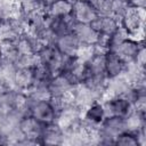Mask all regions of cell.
Returning a JSON list of instances; mask_svg holds the SVG:
<instances>
[{
    "label": "cell",
    "instance_id": "7",
    "mask_svg": "<svg viewBox=\"0 0 146 146\" xmlns=\"http://www.w3.org/2000/svg\"><path fill=\"white\" fill-rule=\"evenodd\" d=\"M144 46V41L136 40L132 38H128L114 48L110 49V51L114 52L117 57H120L125 64L132 63L136 59V56L139 51V49Z\"/></svg>",
    "mask_w": 146,
    "mask_h": 146
},
{
    "label": "cell",
    "instance_id": "24",
    "mask_svg": "<svg viewBox=\"0 0 146 146\" xmlns=\"http://www.w3.org/2000/svg\"><path fill=\"white\" fill-rule=\"evenodd\" d=\"M130 3L125 0H113L111 8H110V15H112L113 17H115L116 19L121 21L122 16L125 14V11L129 9Z\"/></svg>",
    "mask_w": 146,
    "mask_h": 146
},
{
    "label": "cell",
    "instance_id": "30",
    "mask_svg": "<svg viewBox=\"0 0 146 146\" xmlns=\"http://www.w3.org/2000/svg\"><path fill=\"white\" fill-rule=\"evenodd\" d=\"M42 1H43V3H44L47 7H48V6H50L51 3H54L55 1H57V0H42Z\"/></svg>",
    "mask_w": 146,
    "mask_h": 146
},
{
    "label": "cell",
    "instance_id": "26",
    "mask_svg": "<svg viewBox=\"0 0 146 146\" xmlns=\"http://www.w3.org/2000/svg\"><path fill=\"white\" fill-rule=\"evenodd\" d=\"M128 38H130L129 36V33L120 24V26L115 30V32L110 35V47H108V50L112 49V48H114L115 46H117L119 43H121L122 41H124Z\"/></svg>",
    "mask_w": 146,
    "mask_h": 146
},
{
    "label": "cell",
    "instance_id": "29",
    "mask_svg": "<svg viewBox=\"0 0 146 146\" xmlns=\"http://www.w3.org/2000/svg\"><path fill=\"white\" fill-rule=\"evenodd\" d=\"M145 5H146V0H131L130 1V6L131 7H136V8L145 9Z\"/></svg>",
    "mask_w": 146,
    "mask_h": 146
},
{
    "label": "cell",
    "instance_id": "11",
    "mask_svg": "<svg viewBox=\"0 0 146 146\" xmlns=\"http://www.w3.org/2000/svg\"><path fill=\"white\" fill-rule=\"evenodd\" d=\"M70 99L73 104H75L78 107H80L83 111L95 100H100L95 95V92L90 88H88L84 83L74 84V87L70 94Z\"/></svg>",
    "mask_w": 146,
    "mask_h": 146
},
{
    "label": "cell",
    "instance_id": "17",
    "mask_svg": "<svg viewBox=\"0 0 146 146\" xmlns=\"http://www.w3.org/2000/svg\"><path fill=\"white\" fill-rule=\"evenodd\" d=\"M125 66L127 64L120 57H117L114 52L108 50L105 54V73L108 79L123 74Z\"/></svg>",
    "mask_w": 146,
    "mask_h": 146
},
{
    "label": "cell",
    "instance_id": "3",
    "mask_svg": "<svg viewBox=\"0 0 146 146\" xmlns=\"http://www.w3.org/2000/svg\"><path fill=\"white\" fill-rule=\"evenodd\" d=\"M100 100L103 104L105 117L119 116L127 119L135 111L133 104L122 96H108Z\"/></svg>",
    "mask_w": 146,
    "mask_h": 146
},
{
    "label": "cell",
    "instance_id": "1",
    "mask_svg": "<svg viewBox=\"0 0 146 146\" xmlns=\"http://www.w3.org/2000/svg\"><path fill=\"white\" fill-rule=\"evenodd\" d=\"M144 23H145V9L136 8L131 6L129 7V9L125 11V14L122 16L120 21L121 26L129 33V36L136 40H139L138 36L143 39Z\"/></svg>",
    "mask_w": 146,
    "mask_h": 146
},
{
    "label": "cell",
    "instance_id": "9",
    "mask_svg": "<svg viewBox=\"0 0 146 146\" xmlns=\"http://www.w3.org/2000/svg\"><path fill=\"white\" fill-rule=\"evenodd\" d=\"M43 128H44V123L40 122L32 115H25L18 122V129H19L21 133L25 138L40 141L41 145H43L42 140H41Z\"/></svg>",
    "mask_w": 146,
    "mask_h": 146
},
{
    "label": "cell",
    "instance_id": "32",
    "mask_svg": "<svg viewBox=\"0 0 146 146\" xmlns=\"http://www.w3.org/2000/svg\"><path fill=\"white\" fill-rule=\"evenodd\" d=\"M1 59H2V58H1V54H0V62H1Z\"/></svg>",
    "mask_w": 146,
    "mask_h": 146
},
{
    "label": "cell",
    "instance_id": "4",
    "mask_svg": "<svg viewBox=\"0 0 146 146\" xmlns=\"http://www.w3.org/2000/svg\"><path fill=\"white\" fill-rule=\"evenodd\" d=\"M82 114H83V110L78 107L71 100H67L58 110V112L56 114L55 122L63 130H65V129L74 127V125H78L81 122Z\"/></svg>",
    "mask_w": 146,
    "mask_h": 146
},
{
    "label": "cell",
    "instance_id": "8",
    "mask_svg": "<svg viewBox=\"0 0 146 146\" xmlns=\"http://www.w3.org/2000/svg\"><path fill=\"white\" fill-rule=\"evenodd\" d=\"M48 87L51 98H70V94L74 87V83L60 72L51 76L48 82Z\"/></svg>",
    "mask_w": 146,
    "mask_h": 146
},
{
    "label": "cell",
    "instance_id": "21",
    "mask_svg": "<svg viewBox=\"0 0 146 146\" xmlns=\"http://www.w3.org/2000/svg\"><path fill=\"white\" fill-rule=\"evenodd\" d=\"M73 0H57L47 8V14L54 17H64L71 15Z\"/></svg>",
    "mask_w": 146,
    "mask_h": 146
},
{
    "label": "cell",
    "instance_id": "13",
    "mask_svg": "<svg viewBox=\"0 0 146 146\" xmlns=\"http://www.w3.org/2000/svg\"><path fill=\"white\" fill-rule=\"evenodd\" d=\"M57 49L66 57H76L78 50L81 46L80 41L73 32L59 35L55 42Z\"/></svg>",
    "mask_w": 146,
    "mask_h": 146
},
{
    "label": "cell",
    "instance_id": "18",
    "mask_svg": "<svg viewBox=\"0 0 146 146\" xmlns=\"http://www.w3.org/2000/svg\"><path fill=\"white\" fill-rule=\"evenodd\" d=\"M25 94L32 100H50L51 98L48 82L43 81H35L33 86L25 91Z\"/></svg>",
    "mask_w": 146,
    "mask_h": 146
},
{
    "label": "cell",
    "instance_id": "28",
    "mask_svg": "<svg viewBox=\"0 0 146 146\" xmlns=\"http://www.w3.org/2000/svg\"><path fill=\"white\" fill-rule=\"evenodd\" d=\"M135 63H136V65H138L140 68L145 70V46H143V47L139 49V51H138V54H137V56H136Z\"/></svg>",
    "mask_w": 146,
    "mask_h": 146
},
{
    "label": "cell",
    "instance_id": "31",
    "mask_svg": "<svg viewBox=\"0 0 146 146\" xmlns=\"http://www.w3.org/2000/svg\"><path fill=\"white\" fill-rule=\"evenodd\" d=\"M125 1H128V2H129V3H130V1H131V0H125Z\"/></svg>",
    "mask_w": 146,
    "mask_h": 146
},
{
    "label": "cell",
    "instance_id": "19",
    "mask_svg": "<svg viewBox=\"0 0 146 146\" xmlns=\"http://www.w3.org/2000/svg\"><path fill=\"white\" fill-rule=\"evenodd\" d=\"M16 65L13 62L3 60L0 62V82L8 86L11 89H15V74H16Z\"/></svg>",
    "mask_w": 146,
    "mask_h": 146
},
{
    "label": "cell",
    "instance_id": "23",
    "mask_svg": "<svg viewBox=\"0 0 146 146\" xmlns=\"http://www.w3.org/2000/svg\"><path fill=\"white\" fill-rule=\"evenodd\" d=\"M114 145H117V146H139L136 133L132 131H129V130L120 133L115 138Z\"/></svg>",
    "mask_w": 146,
    "mask_h": 146
},
{
    "label": "cell",
    "instance_id": "15",
    "mask_svg": "<svg viewBox=\"0 0 146 146\" xmlns=\"http://www.w3.org/2000/svg\"><path fill=\"white\" fill-rule=\"evenodd\" d=\"M35 67V66H34ZM34 67H21L16 70L15 74V89L25 92L35 82Z\"/></svg>",
    "mask_w": 146,
    "mask_h": 146
},
{
    "label": "cell",
    "instance_id": "16",
    "mask_svg": "<svg viewBox=\"0 0 146 146\" xmlns=\"http://www.w3.org/2000/svg\"><path fill=\"white\" fill-rule=\"evenodd\" d=\"M41 140H42V144H46V145H63L64 131L56 122L47 123L44 124Z\"/></svg>",
    "mask_w": 146,
    "mask_h": 146
},
{
    "label": "cell",
    "instance_id": "22",
    "mask_svg": "<svg viewBox=\"0 0 146 146\" xmlns=\"http://www.w3.org/2000/svg\"><path fill=\"white\" fill-rule=\"evenodd\" d=\"M0 54L3 60L15 63L19 56L16 41H0Z\"/></svg>",
    "mask_w": 146,
    "mask_h": 146
},
{
    "label": "cell",
    "instance_id": "20",
    "mask_svg": "<svg viewBox=\"0 0 146 146\" xmlns=\"http://www.w3.org/2000/svg\"><path fill=\"white\" fill-rule=\"evenodd\" d=\"M17 8L23 15H31L36 13H46L47 6L42 0H17Z\"/></svg>",
    "mask_w": 146,
    "mask_h": 146
},
{
    "label": "cell",
    "instance_id": "6",
    "mask_svg": "<svg viewBox=\"0 0 146 146\" xmlns=\"http://www.w3.org/2000/svg\"><path fill=\"white\" fill-rule=\"evenodd\" d=\"M29 110L30 115L44 124L55 122L56 110L54 108L50 100H32L29 98Z\"/></svg>",
    "mask_w": 146,
    "mask_h": 146
},
{
    "label": "cell",
    "instance_id": "2",
    "mask_svg": "<svg viewBox=\"0 0 146 146\" xmlns=\"http://www.w3.org/2000/svg\"><path fill=\"white\" fill-rule=\"evenodd\" d=\"M36 54L40 64L43 65L52 76L62 72L66 56H64L55 44H44Z\"/></svg>",
    "mask_w": 146,
    "mask_h": 146
},
{
    "label": "cell",
    "instance_id": "14",
    "mask_svg": "<svg viewBox=\"0 0 146 146\" xmlns=\"http://www.w3.org/2000/svg\"><path fill=\"white\" fill-rule=\"evenodd\" d=\"M73 33L75 34L81 44L95 46L99 39V33L96 32L90 24L76 23L73 29Z\"/></svg>",
    "mask_w": 146,
    "mask_h": 146
},
{
    "label": "cell",
    "instance_id": "25",
    "mask_svg": "<svg viewBox=\"0 0 146 146\" xmlns=\"http://www.w3.org/2000/svg\"><path fill=\"white\" fill-rule=\"evenodd\" d=\"M40 64L38 54H30V55H19L15 62L17 68L21 67H34Z\"/></svg>",
    "mask_w": 146,
    "mask_h": 146
},
{
    "label": "cell",
    "instance_id": "12",
    "mask_svg": "<svg viewBox=\"0 0 146 146\" xmlns=\"http://www.w3.org/2000/svg\"><path fill=\"white\" fill-rule=\"evenodd\" d=\"M90 25L92 29L103 35H111L115 32V30L120 26V21L113 17L110 14H99L91 23Z\"/></svg>",
    "mask_w": 146,
    "mask_h": 146
},
{
    "label": "cell",
    "instance_id": "27",
    "mask_svg": "<svg viewBox=\"0 0 146 146\" xmlns=\"http://www.w3.org/2000/svg\"><path fill=\"white\" fill-rule=\"evenodd\" d=\"M94 8L98 11V14H108L110 8L113 0H88Z\"/></svg>",
    "mask_w": 146,
    "mask_h": 146
},
{
    "label": "cell",
    "instance_id": "10",
    "mask_svg": "<svg viewBox=\"0 0 146 146\" xmlns=\"http://www.w3.org/2000/svg\"><path fill=\"white\" fill-rule=\"evenodd\" d=\"M71 15L76 23L90 24L99 14L88 0H73Z\"/></svg>",
    "mask_w": 146,
    "mask_h": 146
},
{
    "label": "cell",
    "instance_id": "5",
    "mask_svg": "<svg viewBox=\"0 0 146 146\" xmlns=\"http://www.w3.org/2000/svg\"><path fill=\"white\" fill-rule=\"evenodd\" d=\"M104 119H105V115H104L102 100H95L83 111L81 124L90 133L98 129L99 124Z\"/></svg>",
    "mask_w": 146,
    "mask_h": 146
}]
</instances>
